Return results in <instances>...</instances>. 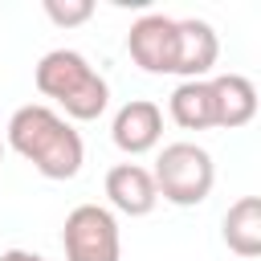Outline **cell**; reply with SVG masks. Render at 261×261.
I'll return each instance as SVG.
<instances>
[{
  "instance_id": "6da1fadb",
  "label": "cell",
  "mask_w": 261,
  "mask_h": 261,
  "mask_svg": "<svg viewBox=\"0 0 261 261\" xmlns=\"http://www.w3.org/2000/svg\"><path fill=\"white\" fill-rule=\"evenodd\" d=\"M4 147H12L45 179H73L86 159V147H82V135L73 130V122L45 102H29V106L12 110L8 126H4Z\"/></svg>"
},
{
  "instance_id": "7a4b0ae2",
  "label": "cell",
  "mask_w": 261,
  "mask_h": 261,
  "mask_svg": "<svg viewBox=\"0 0 261 261\" xmlns=\"http://www.w3.org/2000/svg\"><path fill=\"white\" fill-rule=\"evenodd\" d=\"M33 82H37V90L45 94V98H53L61 110H65V118H73V122H94V118H102L106 114V106H110V86H106V77L86 61V53H77V49H49L41 61H37V69H33Z\"/></svg>"
},
{
  "instance_id": "3957f363",
  "label": "cell",
  "mask_w": 261,
  "mask_h": 261,
  "mask_svg": "<svg viewBox=\"0 0 261 261\" xmlns=\"http://www.w3.org/2000/svg\"><path fill=\"white\" fill-rule=\"evenodd\" d=\"M155 192L159 200L175 204V208H196L208 200L212 184H216V163L200 143H167L155 159Z\"/></svg>"
},
{
  "instance_id": "277c9868",
  "label": "cell",
  "mask_w": 261,
  "mask_h": 261,
  "mask_svg": "<svg viewBox=\"0 0 261 261\" xmlns=\"http://www.w3.org/2000/svg\"><path fill=\"white\" fill-rule=\"evenodd\" d=\"M61 249L65 261H118L122 237L114 212L102 204H77L61 224Z\"/></svg>"
},
{
  "instance_id": "5b68a950",
  "label": "cell",
  "mask_w": 261,
  "mask_h": 261,
  "mask_svg": "<svg viewBox=\"0 0 261 261\" xmlns=\"http://www.w3.org/2000/svg\"><path fill=\"white\" fill-rule=\"evenodd\" d=\"M126 53L147 73H175V16L147 12L126 33Z\"/></svg>"
},
{
  "instance_id": "8992f818",
  "label": "cell",
  "mask_w": 261,
  "mask_h": 261,
  "mask_svg": "<svg viewBox=\"0 0 261 261\" xmlns=\"http://www.w3.org/2000/svg\"><path fill=\"white\" fill-rule=\"evenodd\" d=\"M110 139L118 151L126 155H147L159 147L163 139V110L151 102V98H130L118 106L114 122H110Z\"/></svg>"
},
{
  "instance_id": "52a82bcc",
  "label": "cell",
  "mask_w": 261,
  "mask_h": 261,
  "mask_svg": "<svg viewBox=\"0 0 261 261\" xmlns=\"http://www.w3.org/2000/svg\"><path fill=\"white\" fill-rule=\"evenodd\" d=\"M220 57V37L208 20H175V73L184 82H196L204 77Z\"/></svg>"
},
{
  "instance_id": "ba28073f",
  "label": "cell",
  "mask_w": 261,
  "mask_h": 261,
  "mask_svg": "<svg viewBox=\"0 0 261 261\" xmlns=\"http://www.w3.org/2000/svg\"><path fill=\"white\" fill-rule=\"evenodd\" d=\"M106 200L122 216H147V212H155L159 192H155L151 167H143V163H114L106 171Z\"/></svg>"
},
{
  "instance_id": "9c48e42d",
  "label": "cell",
  "mask_w": 261,
  "mask_h": 261,
  "mask_svg": "<svg viewBox=\"0 0 261 261\" xmlns=\"http://www.w3.org/2000/svg\"><path fill=\"white\" fill-rule=\"evenodd\" d=\"M208 86H212V102H216V126L237 130V126L253 122V114H257V86L245 73H216V77H208Z\"/></svg>"
},
{
  "instance_id": "30bf717a",
  "label": "cell",
  "mask_w": 261,
  "mask_h": 261,
  "mask_svg": "<svg viewBox=\"0 0 261 261\" xmlns=\"http://www.w3.org/2000/svg\"><path fill=\"white\" fill-rule=\"evenodd\" d=\"M167 114L175 126L184 130H212L216 126V102H212V86L208 77L196 82H179L167 98Z\"/></svg>"
},
{
  "instance_id": "8fae6325",
  "label": "cell",
  "mask_w": 261,
  "mask_h": 261,
  "mask_svg": "<svg viewBox=\"0 0 261 261\" xmlns=\"http://www.w3.org/2000/svg\"><path fill=\"white\" fill-rule=\"evenodd\" d=\"M220 237L237 257L257 261L261 257V196H241L237 204H228Z\"/></svg>"
},
{
  "instance_id": "7c38bea8",
  "label": "cell",
  "mask_w": 261,
  "mask_h": 261,
  "mask_svg": "<svg viewBox=\"0 0 261 261\" xmlns=\"http://www.w3.org/2000/svg\"><path fill=\"white\" fill-rule=\"evenodd\" d=\"M45 16L61 29H73L94 16V0H45Z\"/></svg>"
},
{
  "instance_id": "4fadbf2b",
  "label": "cell",
  "mask_w": 261,
  "mask_h": 261,
  "mask_svg": "<svg viewBox=\"0 0 261 261\" xmlns=\"http://www.w3.org/2000/svg\"><path fill=\"white\" fill-rule=\"evenodd\" d=\"M0 261H49V257H41V253H33V249H4Z\"/></svg>"
},
{
  "instance_id": "5bb4252c",
  "label": "cell",
  "mask_w": 261,
  "mask_h": 261,
  "mask_svg": "<svg viewBox=\"0 0 261 261\" xmlns=\"http://www.w3.org/2000/svg\"><path fill=\"white\" fill-rule=\"evenodd\" d=\"M0 159H4V130H0Z\"/></svg>"
}]
</instances>
